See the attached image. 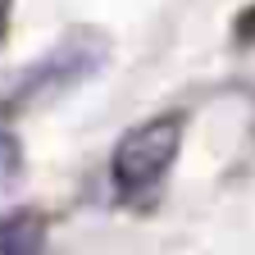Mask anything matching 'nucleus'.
<instances>
[{"label":"nucleus","instance_id":"7ed1b4c3","mask_svg":"<svg viewBox=\"0 0 255 255\" xmlns=\"http://www.w3.org/2000/svg\"><path fill=\"white\" fill-rule=\"evenodd\" d=\"M18 169H23V159H18V141H14L9 132H0V205L14 196V187H18Z\"/></svg>","mask_w":255,"mask_h":255},{"label":"nucleus","instance_id":"f03ea898","mask_svg":"<svg viewBox=\"0 0 255 255\" xmlns=\"http://www.w3.org/2000/svg\"><path fill=\"white\" fill-rule=\"evenodd\" d=\"M105 55H110V46H105L101 32H78V37H64L41 64H32V69H27L18 96H23V101H46V96H59V91L78 87L82 78H91V73L105 64Z\"/></svg>","mask_w":255,"mask_h":255},{"label":"nucleus","instance_id":"f257e3e1","mask_svg":"<svg viewBox=\"0 0 255 255\" xmlns=\"http://www.w3.org/2000/svg\"><path fill=\"white\" fill-rule=\"evenodd\" d=\"M182 150V114H155L137 128H128L114 146V187L123 196H146L164 182V173L173 169V159Z\"/></svg>","mask_w":255,"mask_h":255}]
</instances>
